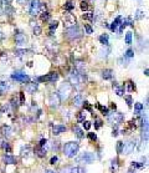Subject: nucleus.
Masks as SVG:
<instances>
[{
    "label": "nucleus",
    "instance_id": "obj_39",
    "mask_svg": "<svg viewBox=\"0 0 149 173\" xmlns=\"http://www.w3.org/2000/svg\"><path fill=\"white\" fill-rule=\"evenodd\" d=\"M132 167L133 168H144V163H138V162H133L132 163Z\"/></svg>",
    "mask_w": 149,
    "mask_h": 173
},
{
    "label": "nucleus",
    "instance_id": "obj_7",
    "mask_svg": "<svg viewBox=\"0 0 149 173\" xmlns=\"http://www.w3.org/2000/svg\"><path fill=\"white\" fill-rule=\"evenodd\" d=\"M57 78H58V72L55 71V72L45 75V76H40L37 80L40 82H55V81H57Z\"/></svg>",
    "mask_w": 149,
    "mask_h": 173
},
{
    "label": "nucleus",
    "instance_id": "obj_36",
    "mask_svg": "<svg viewBox=\"0 0 149 173\" xmlns=\"http://www.w3.org/2000/svg\"><path fill=\"white\" fill-rule=\"evenodd\" d=\"M133 56H134V53H133V50H132V49H129V50H127V53H125L124 57H125V59H132Z\"/></svg>",
    "mask_w": 149,
    "mask_h": 173
},
{
    "label": "nucleus",
    "instance_id": "obj_41",
    "mask_svg": "<svg viewBox=\"0 0 149 173\" xmlns=\"http://www.w3.org/2000/svg\"><path fill=\"white\" fill-rule=\"evenodd\" d=\"M85 31H86V34H92V32H93L92 27L88 25V24H85Z\"/></svg>",
    "mask_w": 149,
    "mask_h": 173
},
{
    "label": "nucleus",
    "instance_id": "obj_48",
    "mask_svg": "<svg viewBox=\"0 0 149 173\" xmlns=\"http://www.w3.org/2000/svg\"><path fill=\"white\" fill-rule=\"evenodd\" d=\"M81 9H82L83 11L87 10V9H88V4H87L86 1H82V3H81Z\"/></svg>",
    "mask_w": 149,
    "mask_h": 173
},
{
    "label": "nucleus",
    "instance_id": "obj_50",
    "mask_svg": "<svg viewBox=\"0 0 149 173\" xmlns=\"http://www.w3.org/2000/svg\"><path fill=\"white\" fill-rule=\"evenodd\" d=\"M83 106H85V109H86V110H88V111H92L91 106H90V104H88L87 101H85V102H83Z\"/></svg>",
    "mask_w": 149,
    "mask_h": 173
},
{
    "label": "nucleus",
    "instance_id": "obj_56",
    "mask_svg": "<svg viewBox=\"0 0 149 173\" xmlns=\"http://www.w3.org/2000/svg\"><path fill=\"white\" fill-rule=\"evenodd\" d=\"M112 134H113L114 137L117 136V134H118V131H117V128H116V130H113V132H112Z\"/></svg>",
    "mask_w": 149,
    "mask_h": 173
},
{
    "label": "nucleus",
    "instance_id": "obj_60",
    "mask_svg": "<svg viewBox=\"0 0 149 173\" xmlns=\"http://www.w3.org/2000/svg\"><path fill=\"white\" fill-rule=\"evenodd\" d=\"M128 173H136V172H134L133 169H129V171H128Z\"/></svg>",
    "mask_w": 149,
    "mask_h": 173
},
{
    "label": "nucleus",
    "instance_id": "obj_9",
    "mask_svg": "<svg viewBox=\"0 0 149 173\" xmlns=\"http://www.w3.org/2000/svg\"><path fill=\"white\" fill-rule=\"evenodd\" d=\"M11 78H13V80H15V81H17V82H20V83H25V82L30 81L29 76H27L26 74H24V72H15V74H13Z\"/></svg>",
    "mask_w": 149,
    "mask_h": 173
},
{
    "label": "nucleus",
    "instance_id": "obj_33",
    "mask_svg": "<svg viewBox=\"0 0 149 173\" xmlns=\"http://www.w3.org/2000/svg\"><path fill=\"white\" fill-rule=\"evenodd\" d=\"M57 26H58V22L57 21H52V22H51V24H50V31H51V34H52L54 30L57 29Z\"/></svg>",
    "mask_w": 149,
    "mask_h": 173
},
{
    "label": "nucleus",
    "instance_id": "obj_18",
    "mask_svg": "<svg viewBox=\"0 0 149 173\" xmlns=\"http://www.w3.org/2000/svg\"><path fill=\"white\" fill-rule=\"evenodd\" d=\"M120 22H122V16H117V18H116V20L112 22L111 30H112V31H116V30H117V27L120 25Z\"/></svg>",
    "mask_w": 149,
    "mask_h": 173
},
{
    "label": "nucleus",
    "instance_id": "obj_52",
    "mask_svg": "<svg viewBox=\"0 0 149 173\" xmlns=\"http://www.w3.org/2000/svg\"><path fill=\"white\" fill-rule=\"evenodd\" d=\"M46 143H47V139H41L40 141V147H45Z\"/></svg>",
    "mask_w": 149,
    "mask_h": 173
},
{
    "label": "nucleus",
    "instance_id": "obj_10",
    "mask_svg": "<svg viewBox=\"0 0 149 173\" xmlns=\"http://www.w3.org/2000/svg\"><path fill=\"white\" fill-rule=\"evenodd\" d=\"M49 104L51 107H57L60 106V104H61V99H60L58 93L57 92H52L49 97Z\"/></svg>",
    "mask_w": 149,
    "mask_h": 173
},
{
    "label": "nucleus",
    "instance_id": "obj_16",
    "mask_svg": "<svg viewBox=\"0 0 149 173\" xmlns=\"http://www.w3.org/2000/svg\"><path fill=\"white\" fill-rule=\"evenodd\" d=\"M1 134L3 136H5V137H10L11 134H13V130H11V127L10 126H3L1 127Z\"/></svg>",
    "mask_w": 149,
    "mask_h": 173
},
{
    "label": "nucleus",
    "instance_id": "obj_47",
    "mask_svg": "<svg viewBox=\"0 0 149 173\" xmlns=\"http://www.w3.org/2000/svg\"><path fill=\"white\" fill-rule=\"evenodd\" d=\"M83 127H85V130H90L91 128V122H88V121H83Z\"/></svg>",
    "mask_w": 149,
    "mask_h": 173
},
{
    "label": "nucleus",
    "instance_id": "obj_32",
    "mask_svg": "<svg viewBox=\"0 0 149 173\" xmlns=\"http://www.w3.org/2000/svg\"><path fill=\"white\" fill-rule=\"evenodd\" d=\"M98 109H100V111L103 113L104 116H108L109 115V112H108V109L107 107H103V106H101V105H98Z\"/></svg>",
    "mask_w": 149,
    "mask_h": 173
},
{
    "label": "nucleus",
    "instance_id": "obj_30",
    "mask_svg": "<svg viewBox=\"0 0 149 173\" xmlns=\"http://www.w3.org/2000/svg\"><path fill=\"white\" fill-rule=\"evenodd\" d=\"M125 44H132V32H127V34H125Z\"/></svg>",
    "mask_w": 149,
    "mask_h": 173
},
{
    "label": "nucleus",
    "instance_id": "obj_58",
    "mask_svg": "<svg viewBox=\"0 0 149 173\" xmlns=\"http://www.w3.org/2000/svg\"><path fill=\"white\" fill-rule=\"evenodd\" d=\"M148 72H149V70H148V69H146V71H144V74H146L147 76H148Z\"/></svg>",
    "mask_w": 149,
    "mask_h": 173
},
{
    "label": "nucleus",
    "instance_id": "obj_34",
    "mask_svg": "<svg viewBox=\"0 0 149 173\" xmlns=\"http://www.w3.org/2000/svg\"><path fill=\"white\" fill-rule=\"evenodd\" d=\"M29 53V50H15V55L16 56H24Z\"/></svg>",
    "mask_w": 149,
    "mask_h": 173
},
{
    "label": "nucleus",
    "instance_id": "obj_42",
    "mask_svg": "<svg viewBox=\"0 0 149 173\" xmlns=\"http://www.w3.org/2000/svg\"><path fill=\"white\" fill-rule=\"evenodd\" d=\"M41 31H42V30H41V27L40 26H34V34L35 35H40L41 34Z\"/></svg>",
    "mask_w": 149,
    "mask_h": 173
},
{
    "label": "nucleus",
    "instance_id": "obj_46",
    "mask_svg": "<svg viewBox=\"0 0 149 173\" xmlns=\"http://www.w3.org/2000/svg\"><path fill=\"white\" fill-rule=\"evenodd\" d=\"M124 99H125V101H127V105H128L129 107H130V106H132V97H130V96L128 95V96H125V97H124Z\"/></svg>",
    "mask_w": 149,
    "mask_h": 173
},
{
    "label": "nucleus",
    "instance_id": "obj_35",
    "mask_svg": "<svg viewBox=\"0 0 149 173\" xmlns=\"http://www.w3.org/2000/svg\"><path fill=\"white\" fill-rule=\"evenodd\" d=\"M41 19L45 21V20H49L50 19V13L46 10V11H44V13H41Z\"/></svg>",
    "mask_w": 149,
    "mask_h": 173
},
{
    "label": "nucleus",
    "instance_id": "obj_38",
    "mask_svg": "<svg viewBox=\"0 0 149 173\" xmlns=\"http://www.w3.org/2000/svg\"><path fill=\"white\" fill-rule=\"evenodd\" d=\"M112 163H113V165H112V167H111V172L113 173V172H116V171H117V168H118V165H117V160H114V161L112 162Z\"/></svg>",
    "mask_w": 149,
    "mask_h": 173
},
{
    "label": "nucleus",
    "instance_id": "obj_15",
    "mask_svg": "<svg viewBox=\"0 0 149 173\" xmlns=\"http://www.w3.org/2000/svg\"><path fill=\"white\" fill-rule=\"evenodd\" d=\"M67 128H66V126L65 125H56V126H54V130H52V132H54V134H60V133H63L65 131H66Z\"/></svg>",
    "mask_w": 149,
    "mask_h": 173
},
{
    "label": "nucleus",
    "instance_id": "obj_43",
    "mask_svg": "<svg viewBox=\"0 0 149 173\" xmlns=\"http://www.w3.org/2000/svg\"><path fill=\"white\" fill-rule=\"evenodd\" d=\"M144 16V13L142 11V10H137V13H136V19H142Z\"/></svg>",
    "mask_w": 149,
    "mask_h": 173
},
{
    "label": "nucleus",
    "instance_id": "obj_20",
    "mask_svg": "<svg viewBox=\"0 0 149 173\" xmlns=\"http://www.w3.org/2000/svg\"><path fill=\"white\" fill-rule=\"evenodd\" d=\"M37 90V83L36 82H29L26 86V91L29 93H34Z\"/></svg>",
    "mask_w": 149,
    "mask_h": 173
},
{
    "label": "nucleus",
    "instance_id": "obj_4",
    "mask_svg": "<svg viewBox=\"0 0 149 173\" xmlns=\"http://www.w3.org/2000/svg\"><path fill=\"white\" fill-rule=\"evenodd\" d=\"M81 35H82V32L80 30V27L76 25L72 27H68L66 30V36L68 39H78V37H81Z\"/></svg>",
    "mask_w": 149,
    "mask_h": 173
},
{
    "label": "nucleus",
    "instance_id": "obj_6",
    "mask_svg": "<svg viewBox=\"0 0 149 173\" xmlns=\"http://www.w3.org/2000/svg\"><path fill=\"white\" fill-rule=\"evenodd\" d=\"M40 0H31L30 5H29V14L31 16H36L40 13Z\"/></svg>",
    "mask_w": 149,
    "mask_h": 173
},
{
    "label": "nucleus",
    "instance_id": "obj_25",
    "mask_svg": "<svg viewBox=\"0 0 149 173\" xmlns=\"http://www.w3.org/2000/svg\"><path fill=\"white\" fill-rule=\"evenodd\" d=\"M35 152H36V155L39 156V157H45L46 156V149H45V147H37L36 149H35Z\"/></svg>",
    "mask_w": 149,
    "mask_h": 173
},
{
    "label": "nucleus",
    "instance_id": "obj_28",
    "mask_svg": "<svg viewBox=\"0 0 149 173\" xmlns=\"http://www.w3.org/2000/svg\"><path fill=\"white\" fill-rule=\"evenodd\" d=\"M74 8V3L73 1H71V0H68V1L65 4V9H66V10H72V9Z\"/></svg>",
    "mask_w": 149,
    "mask_h": 173
},
{
    "label": "nucleus",
    "instance_id": "obj_13",
    "mask_svg": "<svg viewBox=\"0 0 149 173\" xmlns=\"http://www.w3.org/2000/svg\"><path fill=\"white\" fill-rule=\"evenodd\" d=\"M142 138H143V142L147 143L148 142V118L147 116L143 118V125H142Z\"/></svg>",
    "mask_w": 149,
    "mask_h": 173
},
{
    "label": "nucleus",
    "instance_id": "obj_44",
    "mask_svg": "<svg viewBox=\"0 0 149 173\" xmlns=\"http://www.w3.org/2000/svg\"><path fill=\"white\" fill-rule=\"evenodd\" d=\"M95 127L96 128H101L102 127V121L100 118H96V123H95Z\"/></svg>",
    "mask_w": 149,
    "mask_h": 173
},
{
    "label": "nucleus",
    "instance_id": "obj_21",
    "mask_svg": "<svg viewBox=\"0 0 149 173\" xmlns=\"http://www.w3.org/2000/svg\"><path fill=\"white\" fill-rule=\"evenodd\" d=\"M8 90H9V83L6 81H1V82H0V95L6 93Z\"/></svg>",
    "mask_w": 149,
    "mask_h": 173
},
{
    "label": "nucleus",
    "instance_id": "obj_23",
    "mask_svg": "<svg viewBox=\"0 0 149 173\" xmlns=\"http://www.w3.org/2000/svg\"><path fill=\"white\" fill-rule=\"evenodd\" d=\"M113 90L116 91V93H117L118 96H123V93H124V87H120V86H118L117 83H113Z\"/></svg>",
    "mask_w": 149,
    "mask_h": 173
},
{
    "label": "nucleus",
    "instance_id": "obj_17",
    "mask_svg": "<svg viewBox=\"0 0 149 173\" xmlns=\"http://www.w3.org/2000/svg\"><path fill=\"white\" fill-rule=\"evenodd\" d=\"M3 161H4V163H5V165H15V163H16V160H15V158H14L13 156H10V155L4 156V157H3Z\"/></svg>",
    "mask_w": 149,
    "mask_h": 173
},
{
    "label": "nucleus",
    "instance_id": "obj_29",
    "mask_svg": "<svg viewBox=\"0 0 149 173\" xmlns=\"http://www.w3.org/2000/svg\"><path fill=\"white\" fill-rule=\"evenodd\" d=\"M134 110H136V113L139 115V113L142 112V110H143V105H142V104H139V102H137V104L134 105Z\"/></svg>",
    "mask_w": 149,
    "mask_h": 173
},
{
    "label": "nucleus",
    "instance_id": "obj_61",
    "mask_svg": "<svg viewBox=\"0 0 149 173\" xmlns=\"http://www.w3.org/2000/svg\"><path fill=\"white\" fill-rule=\"evenodd\" d=\"M45 173H55V172H52V171H46Z\"/></svg>",
    "mask_w": 149,
    "mask_h": 173
},
{
    "label": "nucleus",
    "instance_id": "obj_27",
    "mask_svg": "<svg viewBox=\"0 0 149 173\" xmlns=\"http://www.w3.org/2000/svg\"><path fill=\"white\" fill-rule=\"evenodd\" d=\"M85 118H86V113H85V112H83V111L78 112V113H77V121H78V122H83Z\"/></svg>",
    "mask_w": 149,
    "mask_h": 173
},
{
    "label": "nucleus",
    "instance_id": "obj_5",
    "mask_svg": "<svg viewBox=\"0 0 149 173\" xmlns=\"http://www.w3.org/2000/svg\"><path fill=\"white\" fill-rule=\"evenodd\" d=\"M137 147V142L136 139H130V141H127L123 143V148H122V152L120 153H124V155H129L134 151V148Z\"/></svg>",
    "mask_w": 149,
    "mask_h": 173
},
{
    "label": "nucleus",
    "instance_id": "obj_51",
    "mask_svg": "<svg viewBox=\"0 0 149 173\" xmlns=\"http://www.w3.org/2000/svg\"><path fill=\"white\" fill-rule=\"evenodd\" d=\"M57 161H58V158L56 157V156H54V157H52V158H51V160H50V163H51V165H55V163L57 162Z\"/></svg>",
    "mask_w": 149,
    "mask_h": 173
},
{
    "label": "nucleus",
    "instance_id": "obj_55",
    "mask_svg": "<svg viewBox=\"0 0 149 173\" xmlns=\"http://www.w3.org/2000/svg\"><path fill=\"white\" fill-rule=\"evenodd\" d=\"M3 14V0H0V15Z\"/></svg>",
    "mask_w": 149,
    "mask_h": 173
},
{
    "label": "nucleus",
    "instance_id": "obj_59",
    "mask_svg": "<svg viewBox=\"0 0 149 173\" xmlns=\"http://www.w3.org/2000/svg\"><path fill=\"white\" fill-rule=\"evenodd\" d=\"M3 40V34H1V31H0V41Z\"/></svg>",
    "mask_w": 149,
    "mask_h": 173
},
{
    "label": "nucleus",
    "instance_id": "obj_22",
    "mask_svg": "<svg viewBox=\"0 0 149 173\" xmlns=\"http://www.w3.org/2000/svg\"><path fill=\"white\" fill-rule=\"evenodd\" d=\"M83 104V99H82V95H80V93H78V95H76L73 97V105L74 106H81Z\"/></svg>",
    "mask_w": 149,
    "mask_h": 173
},
{
    "label": "nucleus",
    "instance_id": "obj_53",
    "mask_svg": "<svg viewBox=\"0 0 149 173\" xmlns=\"http://www.w3.org/2000/svg\"><path fill=\"white\" fill-rule=\"evenodd\" d=\"M20 102H21V104H24V102H25V97H24V93H22V92H20Z\"/></svg>",
    "mask_w": 149,
    "mask_h": 173
},
{
    "label": "nucleus",
    "instance_id": "obj_1",
    "mask_svg": "<svg viewBox=\"0 0 149 173\" xmlns=\"http://www.w3.org/2000/svg\"><path fill=\"white\" fill-rule=\"evenodd\" d=\"M78 148H80V144H78V142H68V143L65 144L63 153H65V156H66V157L73 158L78 153Z\"/></svg>",
    "mask_w": 149,
    "mask_h": 173
},
{
    "label": "nucleus",
    "instance_id": "obj_49",
    "mask_svg": "<svg viewBox=\"0 0 149 173\" xmlns=\"http://www.w3.org/2000/svg\"><path fill=\"white\" fill-rule=\"evenodd\" d=\"M88 137H90V139H92V141H96L97 139L96 133H88Z\"/></svg>",
    "mask_w": 149,
    "mask_h": 173
},
{
    "label": "nucleus",
    "instance_id": "obj_54",
    "mask_svg": "<svg viewBox=\"0 0 149 173\" xmlns=\"http://www.w3.org/2000/svg\"><path fill=\"white\" fill-rule=\"evenodd\" d=\"M16 1L19 3V4H26L29 0H16Z\"/></svg>",
    "mask_w": 149,
    "mask_h": 173
},
{
    "label": "nucleus",
    "instance_id": "obj_19",
    "mask_svg": "<svg viewBox=\"0 0 149 173\" xmlns=\"http://www.w3.org/2000/svg\"><path fill=\"white\" fill-rule=\"evenodd\" d=\"M112 76H113V71H112L111 69H106L102 71V77H103L104 80H111Z\"/></svg>",
    "mask_w": 149,
    "mask_h": 173
},
{
    "label": "nucleus",
    "instance_id": "obj_14",
    "mask_svg": "<svg viewBox=\"0 0 149 173\" xmlns=\"http://www.w3.org/2000/svg\"><path fill=\"white\" fill-rule=\"evenodd\" d=\"M26 41H27L26 35L22 34L21 31H17L15 34V43L17 45H24V44H26Z\"/></svg>",
    "mask_w": 149,
    "mask_h": 173
},
{
    "label": "nucleus",
    "instance_id": "obj_37",
    "mask_svg": "<svg viewBox=\"0 0 149 173\" xmlns=\"http://www.w3.org/2000/svg\"><path fill=\"white\" fill-rule=\"evenodd\" d=\"M1 148H4L6 152H11V148H10V146H9V143L6 141H4V143L1 144Z\"/></svg>",
    "mask_w": 149,
    "mask_h": 173
},
{
    "label": "nucleus",
    "instance_id": "obj_26",
    "mask_svg": "<svg viewBox=\"0 0 149 173\" xmlns=\"http://www.w3.org/2000/svg\"><path fill=\"white\" fill-rule=\"evenodd\" d=\"M100 41H101V44H102V45H106V46H107V45L109 44L108 35H106V34H104V35H101V36H100Z\"/></svg>",
    "mask_w": 149,
    "mask_h": 173
},
{
    "label": "nucleus",
    "instance_id": "obj_3",
    "mask_svg": "<svg viewBox=\"0 0 149 173\" xmlns=\"http://www.w3.org/2000/svg\"><path fill=\"white\" fill-rule=\"evenodd\" d=\"M96 155L92 152H85L77 158V162L80 163H92L93 161H96Z\"/></svg>",
    "mask_w": 149,
    "mask_h": 173
},
{
    "label": "nucleus",
    "instance_id": "obj_40",
    "mask_svg": "<svg viewBox=\"0 0 149 173\" xmlns=\"http://www.w3.org/2000/svg\"><path fill=\"white\" fill-rule=\"evenodd\" d=\"M127 88H128L129 92H132V91L134 90V85H133L132 81H128V82H127Z\"/></svg>",
    "mask_w": 149,
    "mask_h": 173
},
{
    "label": "nucleus",
    "instance_id": "obj_8",
    "mask_svg": "<svg viewBox=\"0 0 149 173\" xmlns=\"http://www.w3.org/2000/svg\"><path fill=\"white\" fill-rule=\"evenodd\" d=\"M108 121H109L112 125L118 126L123 121V115L119 113V112H113L112 115H108Z\"/></svg>",
    "mask_w": 149,
    "mask_h": 173
},
{
    "label": "nucleus",
    "instance_id": "obj_12",
    "mask_svg": "<svg viewBox=\"0 0 149 173\" xmlns=\"http://www.w3.org/2000/svg\"><path fill=\"white\" fill-rule=\"evenodd\" d=\"M63 24L67 29L68 27H72V26H74V24H76V19H74V16L71 15V14H66L63 18Z\"/></svg>",
    "mask_w": 149,
    "mask_h": 173
},
{
    "label": "nucleus",
    "instance_id": "obj_57",
    "mask_svg": "<svg viewBox=\"0 0 149 173\" xmlns=\"http://www.w3.org/2000/svg\"><path fill=\"white\" fill-rule=\"evenodd\" d=\"M4 143V139L1 138V136H0V147H1V144Z\"/></svg>",
    "mask_w": 149,
    "mask_h": 173
},
{
    "label": "nucleus",
    "instance_id": "obj_45",
    "mask_svg": "<svg viewBox=\"0 0 149 173\" xmlns=\"http://www.w3.org/2000/svg\"><path fill=\"white\" fill-rule=\"evenodd\" d=\"M122 148H123V142L119 141V142L117 143V152L120 153V152H122Z\"/></svg>",
    "mask_w": 149,
    "mask_h": 173
},
{
    "label": "nucleus",
    "instance_id": "obj_2",
    "mask_svg": "<svg viewBox=\"0 0 149 173\" xmlns=\"http://www.w3.org/2000/svg\"><path fill=\"white\" fill-rule=\"evenodd\" d=\"M71 92H72V85L70 82H63L61 85V87L58 88L57 93H58V96L61 100H67Z\"/></svg>",
    "mask_w": 149,
    "mask_h": 173
},
{
    "label": "nucleus",
    "instance_id": "obj_31",
    "mask_svg": "<svg viewBox=\"0 0 149 173\" xmlns=\"http://www.w3.org/2000/svg\"><path fill=\"white\" fill-rule=\"evenodd\" d=\"M93 16H95L93 13H85L83 14V19H86V20H93Z\"/></svg>",
    "mask_w": 149,
    "mask_h": 173
},
{
    "label": "nucleus",
    "instance_id": "obj_11",
    "mask_svg": "<svg viewBox=\"0 0 149 173\" xmlns=\"http://www.w3.org/2000/svg\"><path fill=\"white\" fill-rule=\"evenodd\" d=\"M61 173H86V171L81 167H73V166H67L62 168Z\"/></svg>",
    "mask_w": 149,
    "mask_h": 173
},
{
    "label": "nucleus",
    "instance_id": "obj_24",
    "mask_svg": "<svg viewBox=\"0 0 149 173\" xmlns=\"http://www.w3.org/2000/svg\"><path fill=\"white\" fill-rule=\"evenodd\" d=\"M73 132H74V134L78 137V138H83L85 137V133H83V131L78 127V126H74L73 127Z\"/></svg>",
    "mask_w": 149,
    "mask_h": 173
}]
</instances>
